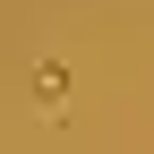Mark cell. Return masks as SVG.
Here are the masks:
<instances>
[{
	"label": "cell",
	"instance_id": "6da1fadb",
	"mask_svg": "<svg viewBox=\"0 0 154 154\" xmlns=\"http://www.w3.org/2000/svg\"><path fill=\"white\" fill-rule=\"evenodd\" d=\"M34 103H43V111H69V69H60V60L34 69Z\"/></svg>",
	"mask_w": 154,
	"mask_h": 154
}]
</instances>
